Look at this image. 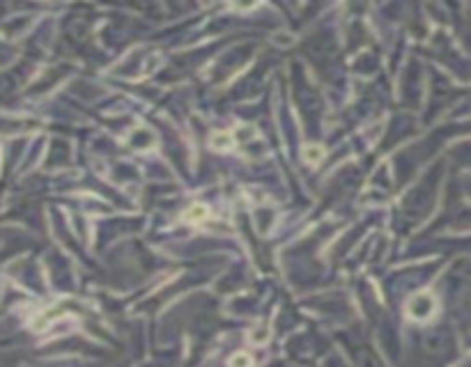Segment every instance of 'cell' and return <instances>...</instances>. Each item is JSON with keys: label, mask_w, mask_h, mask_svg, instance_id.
<instances>
[{"label": "cell", "mask_w": 471, "mask_h": 367, "mask_svg": "<svg viewBox=\"0 0 471 367\" xmlns=\"http://www.w3.org/2000/svg\"><path fill=\"white\" fill-rule=\"evenodd\" d=\"M432 310H435V301H432V296H428V294H418V296L412 298L409 305H407V312H409V317H414V319H428L430 314H432Z\"/></svg>", "instance_id": "6da1fadb"}, {"label": "cell", "mask_w": 471, "mask_h": 367, "mask_svg": "<svg viewBox=\"0 0 471 367\" xmlns=\"http://www.w3.org/2000/svg\"><path fill=\"white\" fill-rule=\"evenodd\" d=\"M209 216V209L205 207V204H193V207L186 209L184 218L189 220V223H203V220H207Z\"/></svg>", "instance_id": "7a4b0ae2"}, {"label": "cell", "mask_w": 471, "mask_h": 367, "mask_svg": "<svg viewBox=\"0 0 471 367\" xmlns=\"http://www.w3.org/2000/svg\"><path fill=\"white\" fill-rule=\"evenodd\" d=\"M212 147H214V149L233 147V136H230V133H226V131H219V133H214V136H212Z\"/></svg>", "instance_id": "3957f363"}, {"label": "cell", "mask_w": 471, "mask_h": 367, "mask_svg": "<svg viewBox=\"0 0 471 367\" xmlns=\"http://www.w3.org/2000/svg\"><path fill=\"white\" fill-rule=\"evenodd\" d=\"M230 367H253V358L248 354H244V351H239V354H235L230 358Z\"/></svg>", "instance_id": "277c9868"}, {"label": "cell", "mask_w": 471, "mask_h": 367, "mask_svg": "<svg viewBox=\"0 0 471 367\" xmlns=\"http://www.w3.org/2000/svg\"><path fill=\"white\" fill-rule=\"evenodd\" d=\"M322 156H324V149L320 147V145H310V147L306 149V161H308V163H317Z\"/></svg>", "instance_id": "5b68a950"}]
</instances>
